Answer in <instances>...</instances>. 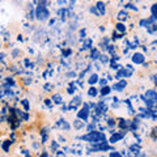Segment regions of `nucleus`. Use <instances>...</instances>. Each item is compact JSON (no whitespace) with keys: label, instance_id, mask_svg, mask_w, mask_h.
Here are the masks:
<instances>
[{"label":"nucleus","instance_id":"obj_1","mask_svg":"<svg viewBox=\"0 0 157 157\" xmlns=\"http://www.w3.org/2000/svg\"><path fill=\"white\" fill-rule=\"evenodd\" d=\"M82 140L90 141V143H102L105 140V135L101 132H90V134L82 136Z\"/></svg>","mask_w":157,"mask_h":157},{"label":"nucleus","instance_id":"obj_2","mask_svg":"<svg viewBox=\"0 0 157 157\" xmlns=\"http://www.w3.org/2000/svg\"><path fill=\"white\" fill-rule=\"evenodd\" d=\"M48 17V11L45 7H39L37 9V18L38 20H46Z\"/></svg>","mask_w":157,"mask_h":157},{"label":"nucleus","instance_id":"obj_3","mask_svg":"<svg viewBox=\"0 0 157 157\" xmlns=\"http://www.w3.org/2000/svg\"><path fill=\"white\" fill-rule=\"evenodd\" d=\"M132 62L136 63V64H141V63L144 62V56L141 55V54H135V55L132 56Z\"/></svg>","mask_w":157,"mask_h":157},{"label":"nucleus","instance_id":"obj_4","mask_svg":"<svg viewBox=\"0 0 157 157\" xmlns=\"http://www.w3.org/2000/svg\"><path fill=\"white\" fill-rule=\"evenodd\" d=\"M78 118H81V119L86 121V118H88V106L86 105L84 107V110H81L80 113H78Z\"/></svg>","mask_w":157,"mask_h":157},{"label":"nucleus","instance_id":"obj_5","mask_svg":"<svg viewBox=\"0 0 157 157\" xmlns=\"http://www.w3.org/2000/svg\"><path fill=\"white\" fill-rule=\"evenodd\" d=\"M126 84H127V82L124 80H122V81L118 82V84L114 85V89H117V90H123V88H126Z\"/></svg>","mask_w":157,"mask_h":157},{"label":"nucleus","instance_id":"obj_6","mask_svg":"<svg viewBox=\"0 0 157 157\" xmlns=\"http://www.w3.org/2000/svg\"><path fill=\"white\" fill-rule=\"evenodd\" d=\"M97 8H98V11H100V16L105 14V4H104V3L98 2V3H97Z\"/></svg>","mask_w":157,"mask_h":157},{"label":"nucleus","instance_id":"obj_7","mask_svg":"<svg viewBox=\"0 0 157 157\" xmlns=\"http://www.w3.org/2000/svg\"><path fill=\"white\" fill-rule=\"evenodd\" d=\"M122 137H123V135H122V134H117V135H113V137H111V143H115L117 140H121Z\"/></svg>","mask_w":157,"mask_h":157},{"label":"nucleus","instance_id":"obj_8","mask_svg":"<svg viewBox=\"0 0 157 157\" xmlns=\"http://www.w3.org/2000/svg\"><path fill=\"white\" fill-rule=\"evenodd\" d=\"M98 81V76L97 75H92L90 78H89V84H96Z\"/></svg>","mask_w":157,"mask_h":157},{"label":"nucleus","instance_id":"obj_9","mask_svg":"<svg viewBox=\"0 0 157 157\" xmlns=\"http://www.w3.org/2000/svg\"><path fill=\"white\" fill-rule=\"evenodd\" d=\"M147 97H152V100H156V93L155 90H149V92H147Z\"/></svg>","mask_w":157,"mask_h":157},{"label":"nucleus","instance_id":"obj_10","mask_svg":"<svg viewBox=\"0 0 157 157\" xmlns=\"http://www.w3.org/2000/svg\"><path fill=\"white\" fill-rule=\"evenodd\" d=\"M88 94H89V96H96L97 94V90H96V88H90V89H89V92H88Z\"/></svg>","mask_w":157,"mask_h":157},{"label":"nucleus","instance_id":"obj_11","mask_svg":"<svg viewBox=\"0 0 157 157\" xmlns=\"http://www.w3.org/2000/svg\"><path fill=\"white\" fill-rule=\"evenodd\" d=\"M117 29H118L119 32L123 33V32L126 30V26H124V25H122V24H118V25H117Z\"/></svg>","mask_w":157,"mask_h":157},{"label":"nucleus","instance_id":"obj_12","mask_svg":"<svg viewBox=\"0 0 157 157\" xmlns=\"http://www.w3.org/2000/svg\"><path fill=\"white\" fill-rule=\"evenodd\" d=\"M110 92V88L109 86H105V88H102V90H101V93H102V94H107V93H109Z\"/></svg>","mask_w":157,"mask_h":157},{"label":"nucleus","instance_id":"obj_13","mask_svg":"<svg viewBox=\"0 0 157 157\" xmlns=\"http://www.w3.org/2000/svg\"><path fill=\"white\" fill-rule=\"evenodd\" d=\"M52 100H54V101H55V102H56V104H60V102H62V100H60V96H59V94H56V96H54V97H52Z\"/></svg>","mask_w":157,"mask_h":157},{"label":"nucleus","instance_id":"obj_14","mask_svg":"<svg viewBox=\"0 0 157 157\" xmlns=\"http://www.w3.org/2000/svg\"><path fill=\"white\" fill-rule=\"evenodd\" d=\"M118 17H119V20H123V18L127 17V13L124 11H122V12H119V16H118Z\"/></svg>","mask_w":157,"mask_h":157},{"label":"nucleus","instance_id":"obj_15","mask_svg":"<svg viewBox=\"0 0 157 157\" xmlns=\"http://www.w3.org/2000/svg\"><path fill=\"white\" fill-rule=\"evenodd\" d=\"M152 16L156 17V4H153V6H152Z\"/></svg>","mask_w":157,"mask_h":157},{"label":"nucleus","instance_id":"obj_16","mask_svg":"<svg viewBox=\"0 0 157 157\" xmlns=\"http://www.w3.org/2000/svg\"><path fill=\"white\" fill-rule=\"evenodd\" d=\"M90 39H86V41H85V43H84V46H85V48H88V47H89L90 46Z\"/></svg>","mask_w":157,"mask_h":157},{"label":"nucleus","instance_id":"obj_17","mask_svg":"<svg viewBox=\"0 0 157 157\" xmlns=\"http://www.w3.org/2000/svg\"><path fill=\"white\" fill-rule=\"evenodd\" d=\"M110 157H121V155L118 153V152H113V153L110 155Z\"/></svg>","mask_w":157,"mask_h":157},{"label":"nucleus","instance_id":"obj_18","mask_svg":"<svg viewBox=\"0 0 157 157\" xmlns=\"http://www.w3.org/2000/svg\"><path fill=\"white\" fill-rule=\"evenodd\" d=\"M22 104H24V106H25V109L28 110V101H25V100H24V101H22Z\"/></svg>","mask_w":157,"mask_h":157},{"label":"nucleus","instance_id":"obj_19","mask_svg":"<svg viewBox=\"0 0 157 157\" xmlns=\"http://www.w3.org/2000/svg\"><path fill=\"white\" fill-rule=\"evenodd\" d=\"M8 143H9V141H7V143L4 144V149H6V151H8Z\"/></svg>","mask_w":157,"mask_h":157},{"label":"nucleus","instance_id":"obj_20","mask_svg":"<svg viewBox=\"0 0 157 157\" xmlns=\"http://www.w3.org/2000/svg\"><path fill=\"white\" fill-rule=\"evenodd\" d=\"M58 156H59V157H64V155H62V153H59Z\"/></svg>","mask_w":157,"mask_h":157},{"label":"nucleus","instance_id":"obj_21","mask_svg":"<svg viewBox=\"0 0 157 157\" xmlns=\"http://www.w3.org/2000/svg\"><path fill=\"white\" fill-rule=\"evenodd\" d=\"M41 157H47V155H46V153H43V155H42Z\"/></svg>","mask_w":157,"mask_h":157}]
</instances>
